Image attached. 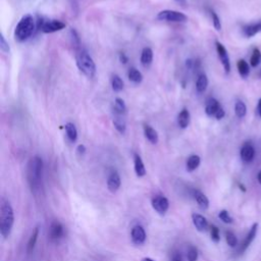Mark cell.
I'll list each match as a JSON object with an SVG mask.
<instances>
[{
  "label": "cell",
  "instance_id": "1",
  "mask_svg": "<svg viewBox=\"0 0 261 261\" xmlns=\"http://www.w3.org/2000/svg\"><path fill=\"white\" fill-rule=\"evenodd\" d=\"M44 164L41 157L34 156L29 160L27 165V179L32 192H37L41 187Z\"/></svg>",
  "mask_w": 261,
  "mask_h": 261
},
{
  "label": "cell",
  "instance_id": "2",
  "mask_svg": "<svg viewBox=\"0 0 261 261\" xmlns=\"http://www.w3.org/2000/svg\"><path fill=\"white\" fill-rule=\"evenodd\" d=\"M15 224L14 209L7 200L2 199L0 205V234L6 239L12 234Z\"/></svg>",
  "mask_w": 261,
  "mask_h": 261
},
{
  "label": "cell",
  "instance_id": "3",
  "mask_svg": "<svg viewBox=\"0 0 261 261\" xmlns=\"http://www.w3.org/2000/svg\"><path fill=\"white\" fill-rule=\"evenodd\" d=\"M36 29V22L31 15H25L15 29V38L17 42H25L32 37Z\"/></svg>",
  "mask_w": 261,
  "mask_h": 261
},
{
  "label": "cell",
  "instance_id": "4",
  "mask_svg": "<svg viewBox=\"0 0 261 261\" xmlns=\"http://www.w3.org/2000/svg\"><path fill=\"white\" fill-rule=\"evenodd\" d=\"M76 63L80 72L83 73L86 77L92 79L96 74V65L85 49H80L76 54Z\"/></svg>",
  "mask_w": 261,
  "mask_h": 261
},
{
  "label": "cell",
  "instance_id": "5",
  "mask_svg": "<svg viewBox=\"0 0 261 261\" xmlns=\"http://www.w3.org/2000/svg\"><path fill=\"white\" fill-rule=\"evenodd\" d=\"M156 17L159 21L172 23H184L188 19L185 14L179 13L178 11H172V9H164V11H162L158 13Z\"/></svg>",
  "mask_w": 261,
  "mask_h": 261
},
{
  "label": "cell",
  "instance_id": "6",
  "mask_svg": "<svg viewBox=\"0 0 261 261\" xmlns=\"http://www.w3.org/2000/svg\"><path fill=\"white\" fill-rule=\"evenodd\" d=\"M65 28V24L58 19H45L39 25L40 31L45 34H51L62 31Z\"/></svg>",
  "mask_w": 261,
  "mask_h": 261
},
{
  "label": "cell",
  "instance_id": "7",
  "mask_svg": "<svg viewBox=\"0 0 261 261\" xmlns=\"http://www.w3.org/2000/svg\"><path fill=\"white\" fill-rule=\"evenodd\" d=\"M215 46H216V51H217V55H218L220 63H222L224 66L225 72L228 74L230 72V62H229V57H228L227 49L222 43L218 41L215 42Z\"/></svg>",
  "mask_w": 261,
  "mask_h": 261
},
{
  "label": "cell",
  "instance_id": "8",
  "mask_svg": "<svg viewBox=\"0 0 261 261\" xmlns=\"http://www.w3.org/2000/svg\"><path fill=\"white\" fill-rule=\"evenodd\" d=\"M151 203L153 209L159 214H165L169 208V202L164 196H155Z\"/></svg>",
  "mask_w": 261,
  "mask_h": 261
},
{
  "label": "cell",
  "instance_id": "9",
  "mask_svg": "<svg viewBox=\"0 0 261 261\" xmlns=\"http://www.w3.org/2000/svg\"><path fill=\"white\" fill-rule=\"evenodd\" d=\"M240 155H241V159H242L244 163H252L253 159H254V156H255V149H254V146L252 145V143L251 142L244 143L242 148H241Z\"/></svg>",
  "mask_w": 261,
  "mask_h": 261
},
{
  "label": "cell",
  "instance_id": "10",
  "mask_svg": "<svg viewBox=\"0 0 261 261\" xmlns=\"http://www.w3.org/2000/svg\"><path fill=\"white\" fill-rule=\"evenodd\" d=\"M257 228H258V224H254L252 227L250 228L245 240L243 241V243L241 244V246L239 248V253L240 254H242L243 252H245V251L247 250V248L251 245V243L253 242V240L255 239L256 234H257Z\"/></svg>",
  "mask_w": 261,
  "mask_h": 261
},
{
  "label": "cell",
  "instance_id": "11",
  "mask_svg": "<svg viewBox=\"0 0 261 261\" xmlns=\"http://www.w3.org/2000/svg\"><path fill=\"white\" fill-rule=\"evenodd\" d=\"M130 238L136 245H142L146 241V233L142 226H135L130 232Z\"/></svg>",
  "mask_w": 261,
  "mask_h": 261
},
{
  "label": "cell",
  "instance_id": "12",
  "mask_svg": "<svg viewBox=\"0 0 261 261\" xmlns=\"http://www.w3.org/2000/svg\"><path fill=\"white\" fill-rule=\"evenodd\" d=\"M120 184H122V180H120L119 174L116 170H113L112 173L109 174L108 179H107V188L112 193H115L116 191L119 189Z\"/></svg>",
  "mask_w": 261,
  "mask_h": 261
},
{
  "label": "cell",
  "instance_id": "13",
  "mask_svg": "<svg viewBox=\"0 0 261 261\" xmlns=\"http://www.w3.org/2000/svg\"><path fill=\"white\" fill-rule=\"evenodd\" d=\"M192 220H193L194 227L196 228L197 230H199V232H205V230H207L208 222L203 215L194 213V214H192Z\"/></svg>",
  "mask_w": 261,
  "mask_h": 261
},
{
  "label": "cell",
  "instance_id": "14",
  "mask_svg": "<svg viewBox=\"0 0 261 261\" xmlns=\"http://www.w3.org/2000/svg\"><path fill=\"white\" fill-rule=\"evenodd\" d=\"M222 107V105L219 104V102L215 98L210 97L207 99L206 104H205V113L208 116H213L217 113V110Z\"/></svg>",
  "mask_w": 261,
  "mask_h": 261
},
{
  "label": "cell",
  "instance_id": "15",
  "mask_svg": "<svg viewBox=\"0 0 261 261\" xmlns=\"http://www.w3.org/2000/svg\"><path fill=\"white\" fill-rule=\"evenodd\" d=\"M144 135L145 138L148 140V141L151 144H157L159 141V137H158V133L157 130H154L151 126L149 125H145L144 128Z\"/></svg>",
  "mask_w": 261,
  "mask_h": 261
},
{
  "label": "cell",
  "instance_id": "16",
  "mask_svg": "<svg viewBox=\"0 0 261 261\" xmlns=\"http://www.w3.org/2000/svg\"><path fill=\"white\" fill-rule=\"evenodd\" d=\"M260 32H261V21H259L258 23L246 25V26L243 27V34L247 38L253 37V36H255L256 34H258Z\"/></svg>",
  "mask_w": 261,
  "mask_h": 261
},
{
  "label": "cell",
  "instance_id": "17",
  "mask_svg": "<svg viewBox=\"0 0 261 261\" xmlns=\"http://www.w3.org/2000/svg\"><path fill=\"white\" fill-rule=\"evenodd\" d=\"M134 168H135V173L137 177L142 178L146 175V168L144 165L143 160L139 154L134 155Z\"/></svg>",
  "mask_w": 261,
  "mask_h": 261
},
{
  "label": "cell",
  "instance_id": "18",
  "mask_svg": "<svg viewBox=\"0 0 261 261\" xmlns=\"http://www.w3.org/2000/svg\"><path fill=\"white\" fill-rule=\"evenodd\" d=\"M190 120H191V114L190 112L187 108H184L182 112L179 114L178 116V125L180 129H186L190 125Z\"/></svg>",
  "mask_w": 261,
  "mask_h": 261
},
{
  "label": "cell",
  "instance_id": "19",
  "mask_svg": "<svg viewBox=\"0 0 261 261\" xmlns=\"http://www.w3.org/2000/svg\"><path fill=\"white\" fill-rule=\"evenodd\" d=\"M64 236V227L58 222L52 223L50 227V238L52 240H59Z\"/></svg>",
  "mask_w": 261,
  "mask_h": 261
},
{
  "label": "cell",
  "instance_id": "20",
  "mask_svg": "<svg viewBox=\"0 0 261 261\" xmlns=\"http://www.w3.org/2000/svg\"><path fill=\"white\" fill-rule=\"evenodd\" d=\"M141 64L144 66H149L153 62V50L150 47H145L141 52Z\"/></svg>",
  "mask_w": 261,
  "mask_h": 261
},
{
  "label": "cell",
  "instance_id": "21",
  "mask_svg": "<svg viewBox=\"0 0 261 261\" xmlns=\"http://www.w3.org/2000/svg\"><path fill=\"white\" fill-rule=\"evenodd\" d=\"M194 198L196 200L198 206L201 209L205 210L209 207V200L206 197V195L201 192V191H198V190L194 191Z\"/></svg>",
  "mask_w": 261,
  "mask_h": 261
},
{
  "label": "cell",
  "instance_id": "22",
  "mask_svg": "<svg viewBox=\"0 0 261 261\" xmlns=\"http://www.w3.org/2000/svg\"><path fill=\"white\" fill-rule=\"evenodd\" d=\"M128 78L132 83L140 84L143 81V75L142 73L137 69L136 67H130L128 72Z\"/></svg>",
  "mask_w": 261,
  "mask_h": 261
},
{
  "label": "cell",
  "instance_id": "23",
  "mask_svg": "<svg viewBox=\"0 0 261 261\" xmlns=\"http://www.w3.org/2000/svg\"><path fill=\"white\" fill-rule=\"evenodd\" d=\"M65 133L69 141L72 143H75L78 140V130L76 126L73 123H66L65 126Z\"/></svg>",
  "mask_w": 261,
  "mask_h": 261
},
{
  "label": "cell",
  "instance_id": "24",
  "mask_svg": "<svg viewBox=\"0 0 261 261\" xmlns=\"http://www.w3.org/2000/svg\"><path fill=\"white\" fill-rule=\"evenodd\" d=\"M208 86V79L205 74L199 75L196 81V90L198 93H204Z\"/></svg>",
  "mask_w": 261,
  "mask_h": 261
},
{
  "label": "cell",
  "instance_id": "25",
  "mask_svg": "<svg viewBox=\"0 0 261 261\" xmlns=\"http://www.w3.org/2000/svg\"><path fill=\"white\" fill-rule=\"evenodd\" d=\"M200 163H201V158L198 155H191L187 160V170L190 173L194 172L199 167Z\"/></svg>",
  "mask_w": 261,
  "mask_h": 261
},
{
  "label": "cell",
  "instance_id": "26",
  "mask_svg": "<svg viewBox=\"0 0 261 261\" xmlns=\"http://www.w3.org/2000/svg\"><path fill=\"white\" fill-rule=\"evenodd\" d=\"M237 67H238V72L240 74V76L246 79L249 74H250V67H249V65L247 64L246 60L244 59H240L238 64H237Z\"/></svg>",
  "mask_w": 261,
  "mask_h": 261
},
{
  "label": "cell",
  "instance_id": "27",
  "mask_svg": "<svg viewBox=\"0 0 261 261\" xmlns=\"http://www.w3.org/2000/svg\"><path fill=\"white\" fill-rule=\"evenodd\" d=\"M114 113L116 115H123L127 113V105L122 98H115Z\"/></svg>",
  "mask_w": 261,
  "mask_h": 261
},
{
  "label": "cell",
  "instance_id": "28",
  "mask_svg": "<svg viewBox=\"0 0 261 261\" xmlns=\"http://www.w3.org/2000/svg\"><path fill=\"white\" fill-rule=\"evenodd\" d=\"M112 86H113V90L114 92H120V91H123L125 84H124V81L122 80V78H120L118 75H113Z\"/></svg>",
  "mask_w": 261,
  "mask_h": 261
},
{
  "label": "cell",
  "instance_id": "29",
  "mask_svg": "<svg viewBox=\"0 0 261 261\" xmlns=\"http://www.w3.org/2000/svg\"><path fill=\"white\" fill-rule=\"evenodd\" d=\"M114 126L119 134L124 135L126 133L127 125L125 123V120L120 117V115H116V117L114 119Z\"/></svg>",
  "mask_w": 261,
  "mask_h": 261
},
{
  "label": "cell",
  "instance_id": "30",
  "mask_svg": "<svg viewBox=\"0 0 261 261\" xmlns=\"http://www.w3.org/2000/svg\"><path fill=\"white\" fill-rule=\"evenodd\" d=\"M235 113L239 118H243L247 114L246 104L243 101H241V100H238L235 104Z\"/></svg>",
  "mask_w": 261,
  "mask_h": 261
},
{
  "label": "cell",
  "instance_id": "31",
  "mask_svg": "<svg viewBox=\"0 0 261 261\" xmlns=\"http://www.w3.org/2000/svg\"><path fill=\"white\" fill-rule=\"evenodd\" d=\"M38 236H39V228H35L31 237H30V239H29V242H28V252L29 253H31L32 251L34 250L36 242L38 240Z\"/></svg>",
  "mask_w": 261,
  "mask_h": 261
},
{
  "label": "cell",
  "instance_id": "32",
  "mask_svg": "<svg viewBox=\"0 0 261 261\" xmlns=\"http://www.w3.org/2000/svg\"><path fill=\"white\" fill-rule=\"evenodd\" d=\"M260 63H261V52L258 48H255L253 50L252 55H251V58H250V65H251V66L256 67L260 65Z\"/></svg>",
  "mask_w": 261,
  "mask_h": 261
},
{
  "label": "cell",
  "instance_id": "33",
  "mask_svg": "<svg viewBox=\"0 0 261 261\" xmlns=\"http://www.w3.org/2000/svg\"><path fill=\"white\" fill-rule=\"evenodd\" d=\"M226 241L229 247L234 248L238 245V239L236 235L233 232H230V230H228V232L226 233Z\"/></svg>",
  "mask_w": 261,
  "mask_h": 261
},
{
  "label": "cell",
  "instance_id": "34",
  "mask_svg": "<svg viewBox=\"0 0 261 261\" xmlns=\"http://www.w3.org/2000/svg\"><path fill=\"white\" fill-rule=\"evenodd\" d=\"M209 14H210V16H212L213 27L215 28L216 31H220V30H222V23H220V19H219L218 16L216 15V13L214 11H212V9H209Z\"/></svg>",
  "mask_w": 261,
  "mask_h": 261
},
{
  "label": "cell",
  "instance_id": "35",
  "mask_svg": "<svg viewBox=\"0 0 261 261\" xmlns=\"http://www.w3.org/2000/svg\"><path fill=\"white\" fill-rule=\"evenodd\" d=\"M218 217L220 220H223V222L225 224H233V217L229 215V213L227 212V210H222V212H220L218 213Z\"/></svg>",
  "mask_w": 261,
  "mask_h": 261
},
{
  "label": "cell",
  "instance_id": "36",
  "mask_svg": "<svg viewBox=\"0 0 261 261\" xmlns=\"http://www.w3.org/2000/svg\"><path fill=\"white\" fill-rule=\"evenodd\" d=\"M0 49L4 53H9V51H11V47H9V44L5 40L3 34L0 35Z\"/></svg>",
  "mask_w": 261,
  "mask_h": 261
},
{
  "label": "cell",
  "instance_id": "37",
  "mask_svg": "<svg viewBox=\"0 0 261 261\" xmlns=\"http://www.w3.org/2000/svg\"><path fill=\"white\" fill-rule=\"evenodd\" d=\"M188 261H197L198 259V250L195 247H190L188 250Z\"/></svg>",
  "mask_w": 261,
  "mask_h": 261
},
{
  "label": "cell",
  "instance_id": "38",
  "mask_svg": "<svg viewBox=\"0 0 261 261\" xmlns=\"http://www.w3.org/2000/svg\"><path fill=\"white\" fill-rule=\"evenodd\" d=\"M210 235H212V239L213 242H215V243L219 242V240H220L219 229L215 226H212V228H210Z\"/></svg>",
  "mask_w": 261,
  "mask_h": 261
},
{
  "label": "cell",
  "instance_id": "39",
  "mask_svg": "<svg viewBox=\"0 0 261 261\" xmlns=\"http://www.w3.org/2000/svg\"><path fill=\"white\" fill-rule=\"evenodd\" d=\"M69 35H71L73 44L76 45V46H79L80 43H81V40H80L79 34H78V32L76 31V30L75 29H71V31H69Z\"/></svg>",
  "mask_w": 261,
  "mask_h": 261
},
{
  "label": "cell",
  "instance_id": "40",
  "mask_svg": "<svg viewBox=\"0 0 261 261\" xmlns=\"http://www.w3.org/2000/svg\"><path fill=\"white\" fill-rule=\"evenodd\" d=\"M225 115H226V113H225L224 108H223V107H220V108L217 110V113L215 114L214 117H215L216 119H222V118L225 117Z\"/></svg>",
  "mask_w": 261,
  "mask_h": 261
},
{
  "label": "cell",
  "instance_id": "41",
  "mask_svg": "<svg viewBox=\"0 0 261 261\" xmlns=\"http://www.w3.org/2000/svg\"><path fill=\"white\" fill-rule=\"evenodd\" d=\"M119 62L123 65H126L129 62V57L126 55V53H119Z\"/></svg>",
  "mask_w": 261,
  "mask_h": 261
},
{
  "label": "cell",
  "instance_id": "42",
  "mask_svg": "<svg viewBox=\"0 0 261 261\" xmlns=\"http://www.w3.org/2000/svg\"><path fill=\"white\" fill-rule=\"evenodd\" d=\"M77 151L80 155H84L86 153V147L84 145H79L77 148Z\"/></svg>",
  "mask_w": 261,
  "mask_h": 261
},
{
  "label": "cell",
  "instance_id": "43",
  "mask_svg": "<svg viewBox=\"0 0 261 261\" xmlns=\"http://www.w3.org/2000/svg\"><path fill=\"white\" fill-rule=\"evenodd\" d=\"M256 115L261 118V98L259 99V101L256 106Z\"/></svg>",
  "mask_w": 261,
  "mask_h": 261
},
{
  "label": "cell",
  "instance_id": "44",
  "mask_svg": "<svg viewBox=\"0 0 261 261\" xmlns=\"http://www.w3.org/2000/svg\"><path fill=\"white\" fill-rule=\"evenodd\" d=\"M170 260L172 261H183V258L179 253H174L172 258H170Z\"/></svg>",
  "mask_w": 261,
  "mask_h": 261
},
{
  "label": "cell",
  "instance_id": "45",
  "mask_svg": "<svg viewBox=\"0 0 261 261\" xmlns=\"http://www.w3.org/2000/svg\"><path fill=\"white\" fill-rule=\"evenodd\" d=\"M257 179H258V182H259V184L261 185V170H260V172L258 173V176H257Z\"/></svg>",
  "mask_w": 261,
  "mask_h": 261
},
{
  "label": "cell",
  "instance_id": "46",
  "mask_svg": "<svg viewBox=\"0 0 261 261\" xmlns=\"http://www.w3.org/2000/svg\"><path fill=\"white\" fill-rule=\"evenodd\" d=\"M177 2H179V4H185L186 3V0H176Z\"/></svg>",
  "mask_w": 261,
  "mask_h": 261
},
{
  "label": "cell",
  "instance_id": "47",
  "mask_svg": "<svg viewBox=\"0 0 261 261\" xmlns=\"http://www.w3.org/2000/svg\"><path fill=\"white\" fill-rule=\"evenodd\" d=\"M143 261H154L153 259H151V258H144L143 259Z\"/></svg>",
  "mask_w": 261,
  "mask_h": 261
},
{
  "label": "cell",
  "instance_id": "48",
  "mask_svg": "<svg viewBox=\"0 0 261 261\" xmlns=\"http://www.w3.org/2000/svg\"><path fill=\"white\" fill-rule=\"evenodd\" d=\"M259 76H260V78H261V71H260V74H259Z\"/></svg>",
  "mask_w": 261,
  "mask_h": 261
}]
</instances>
